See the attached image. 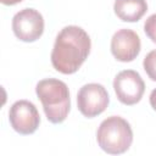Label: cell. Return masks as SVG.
I'll return each instance as SVG.
<instances>
[{
    "instance_id": "6da1fadb",
    "label": "cell",
    "mask_w": 156,
    "mask_h": 156,
    "mask_svg": "<svg viewBox=\"0 0 156 156\" xmlns=\"http://www.w3.org/2000/svg\"><path fill=\"white\" fill-rule=\"evenodd\" d=\"M90 38L78 26H67L57 34L52 51L51 63L54 68L63 74L78 71L90 52Z\"/></svg>"
},
{
    "instance_id": "7a4b0ae2",
    "label": "cell",
    "mask_w": 156,
    "mask_h": 156,
    "mask_svg": "<svg viewBox=\"0 0 156 156\" xmlns=\"http://www.w3.org/2000/svg\"><path fill=\"white\" fill-rule=\"evenodd\" d=\"M35 93L41 101L44 112L51 123H62L69 112L71 100L68 87L65 82L55 78L40 80Z\"/></svg>"
},
{
    "instance_id": "3957f363",
    "label": "cell",
    "mask_w": 156,
    "mask_h": 156,
    "mask_svg": "<svg viewBox=\"0 0 156 156\" xmlns=\"http://www.w3.org/2000/svg\"><path fill=\"white\" fill-rule=\"evenodd\" d=\"M96 140L105 152L119 155L130 147L133 141V130L124 118L119 116H111L104 119L99 126Z\"/></svg>"
},
{
    "instance_id": "277c9868",
    "label": "cell",
    "mask_w": 156,
    "mask_h": 156,
    "mask_svg": "<svg viewBox=\"0 0 156 156\" xmlns=\"http://www.w3.org/2000/svg\"><path fill=\"white\" fill-rule=\"evenodd\" d=\"M110 98L104 85L99 83H89L83 85L77 95V105L80 113L88 118L96 117L108 106Z\"/></svg>"
},
{
    "instance_id": "5b68a950",
    "label": "cell",
    "mask_w": 156,
    "mask_h": 156,
    "mask_svg": "<svg viewBox=\"0 0 156 156\" xmlns=\"http://www.w3.org/2000/svg\"><path fill=\"white\" fill-rule=\"evenodd\" d=\"M113 89L117 99L124 105H135L145 91V83L140 74L133 69L121 71L113 80Z\"/></svg>"
},
{
    "instance_id": "8992f818",
    "label": "cell",
    "mask_w": 156,
    "mask_h": 156,
    "mask_svg": "<svg viewBox=\"0 0 156 156\" xmlns=\"http://www.w3.org/2000/svg\"><path fill=\"white\" fill-rule=\"evenodd\" d=\"M12 30L22 41H35L44 32V18L41 13L34 9H23L13 16Z\"/></svg>"
},
{
    "instance_id": "52a82bcc",
    "label": "cell",
    "mask_w": 156,
    "mask_h": 156,
    "mask_svg": "<svg viewBox=\"0 0 156 156\" xmlns=\"http://www.w3.org/2000/svg\"><path fill=\"white\" fill-rule=\"evenodd\" d=\"M9 121L17 133L28 135L38 129L40 116L33 102L28 100H18L10 107Z\"/></svg>"
},
{
    "instance_id": "ba28073f",
    "label": "cell",
    "mask_w": 156,
    "mask_h": 156,
    "mask_svg": "<svg viewBox=\"0 0 156 156\" xmlns=\"http://www.w3.org/2000/svg\"><path fill=\"white\" fill-rule=\"evenodd\" d=\"M139 35L128 28L117 30L111 39V52L121 62L133 61L140 52Z\"/></svg>"
},
{
    "instance_id": "9c48e42d",
    "label": "cell",
    "mask_w": 156,
    "mask_h": 156,
    "mask_svg": "<svg viewBox=\"0 0 156 156\" xmlns=\"http://www.w3.org/2000/svg\"><path fill=\"white\" fill-rule=\"evenodd\" d=\"M113 10L119 20L136 22L147 11V4L145 0H116Z\"/></svg>"
},
{
    "instance_id": "30bf717a",
    "label": "cell",
    "mask_w": 156,
    "mask_h": 156,
    "mask_svg": "<svg viewBox=\"0 0 156 156\" xmlns=\"http://www.w3.org/2000/svg\"><path fill=\"white\" fill-rule=\"evenodd\" d=\"M143 66H144V69H145L146 74L149 76V78L151 80L156 82V50L150 51L145 56Z\"/></svg>"
},
{
    "instance_id": "8fae6325",
    "label": "cell",
    "mask_w": 156,
    "mask_h": 156,
    "mask_svg": "<svg viewBox=\"0 0 156 156\" xmlns=\"http://www.w3.org/2000/svg\"><path fill=\"white\" fill-rule=\"evenodd\" d=\"M144 30H145V34L154 43H156V13L147 17L144 24Z\"/></svg>"
},
{
    "instance_id": "7c38bea8",
    "label": "cell",
    "mask_w": 156,
    "mask_h": 156,
    "mask_svg": "<svg viewBox=\"0 0 156 156\" xmlns=\"http://www.w3.org/2000/svg\"><path fill=\"white\" fill-rule=\"evenodd\" d=\"M150 105L156 111V89H154L150 94Z\"/></svg>"
},
{
    "instance_id": "4fadbf2b",
    "label": "cell",
    "mask_w": 156,
    "mask_h": 156,
    "mask_svg": "<svg viewBox=\"0 0 156 156\" xmlns=\"http://www.w3.org/2000/svg\"><path fill=\"white\" fill-rule=\"evenodd\" d=\"M4 5H16L18 2H21L22 0H0Z\"/></svg>"
}]
</instances>
